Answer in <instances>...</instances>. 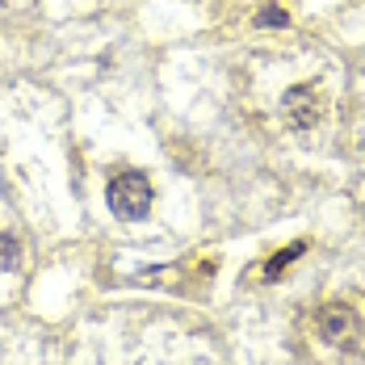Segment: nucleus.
I'll use <instances>...</instances> for the list:
<instances>
[{
	"mask_svg": "<svg viewBox=\"0 0 365 365\" xmlns=\"http://www.w3.org/2000/svg\"><path fill=\"white\" fill-rule=\"evenodd\" d=\"M286 118H290L294 130H311V126L319 122L315 88H290V93H286Z\"/></svg>",
	"mask_w": 365,
	"mask_h": 365,
	"instance_id": "nucleus-2",
	"label": "nucleus"
},
{
	"mask_svg": "<svg viewBox=\"0 0 365 365\" xmlns=\"http://www.w3.org/2000/svg\"><path fill=\"white\" fill-rule=\"evenodd\" d=\"M302 252V244H294V248H286V252L277 256V260H273V264H269V277H277V273H282V264H290L294 256Z\"/></svg>",
	"mask_w": 365,
	"mask_h": 365,
	"instance_id": "nucleus-4",
	"label": "nucleus"
},
{
	"mask_svg": "<svg viewBox=\"0 0 365 365\" xmlns=\"http://www.w3.org/2000/svg\"><path fill=\"white\" fill-rule=\"evenodd\" d=\"M256 21H260V26H286V13H282V9H264Z\"/></svg>",
	"mask_w": 365,
	"mask_h": 365,
	"instance_id": "nucleus-5",
	"label": "nucleus"
},
{
	"mask_svg": "<svg viewBox=\"0 0 365 365\" xmlns=\"http://www.w3.org/2000/svg\"><path fill=\"white\" fill-rule=\"evenodd\" d=\"M106 202H110V210L118 219L139 222V219H147V210H151V181H147L143 173H122V177L110 181Z\"/></svg>",
	"mask_w": 365,
	"mask_h": 365,
	"instance_id": "nucleus-1",
	"label": "nucleus"
},
{
	"mask_svg": "<svg viewBox=\"0 0 365 365\" xmlns=\"http://www.w3.org/2000/svg\"><path fill=\"white\" fill-rule=\"evenodd\" d=\"M17 260H21V244L13 235H0V273L17 269Z\"/></svg>",
	"mask_w": 365,
	"mask_h": 365,
	"instance_id": "nucleus-3",
	"label": "nucleus"
}]
</instances>
